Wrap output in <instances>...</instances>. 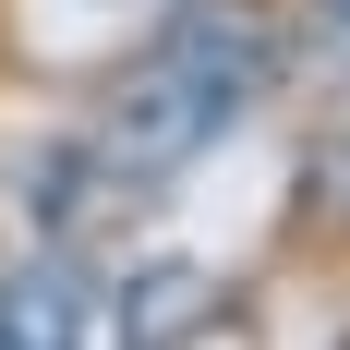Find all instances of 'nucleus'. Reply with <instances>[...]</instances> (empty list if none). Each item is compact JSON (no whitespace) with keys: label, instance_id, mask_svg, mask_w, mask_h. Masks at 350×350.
<instances>
[{"label":"nucleus","instance_id":"f03ea898","mask_svg":"<svg viewBox=\"0 0 350 350\" xmlns=\"http://www.w3.org/2000/svg\"><path fill=\"white\" fill-rule=\"evenodd\" d=\"M0 350H97V278L49 242L0 266Z\"/></svg>","mask_w":350,"mask_h":350},{"label":"nucleus","instance_id":"7ed1b4c3","mask_svg":"<svg viewBox=\"0 0 350 350\" xmlns=\"http://www.w3.org/2000/svg\"><path fill=\"white\" fill-rule=\"evenodd\" d=\"M314 36H326V49H350V0H314Z\"/></svg>","mask_w":350,"mask_h":350},{"label":"nucleus","instance_id":"f257e3e1","mask_svg":"<svg viewBox=\"0 0 350 350\" xmlns=\"http://www.w3.org/2000/svg\"><path fill=\"white\" fill-rule=\"evenodd\" d=\"M266 85H278V25H266L254 0H170L157 49L109 85L97 145H109V170H145V181L193 170Z\"/></svg>","mask_w":350,"mask_h":350}]
</instances>
